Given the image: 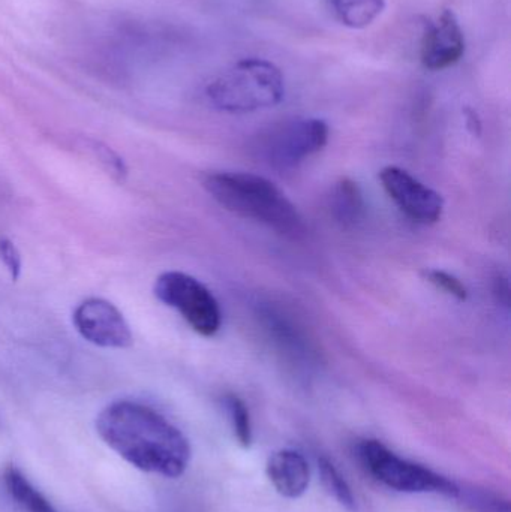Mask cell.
Listing matches in <instances>:
<instances>
[{
    "instance_id": "obj_1",
    "label": "cell",
    "mask_w": 511,
    "mask_h": 512,
    "mask_svg": "<svg viewBox=\"0 0 511 512\" xmlns=\"http://www.w3.org/2000/svg\"><path fill=\"white\" fill-rule=\"evenodd\" d=\"M96 432L114 453L147 474L179 478L191 462L186 436L144 403H111L96 418Z\"/></svg>"
},
{
    "instance_id": "obj_2",
    "label": "cell",
    "mask_w": 511,
    "mask_h": 512,
    "mask_svg": "<svg viewBox=\"0 0 511 512\" xmlns=\"http://www.w3.org/2000/svg\"><path fill=\"white\" fill-rule=\"evenodd\" d=\"M203 186L216 203L240 218L252 219L291 239L305 231L302 216L270 180L249 173H212Z\"/></svg>"
},
{
    "instance_id": "obj_3",
    "label": "cell",
    "mask_w": 511,
    "mask_h": 512,
    "mask_svg": "<svg viewBox=\"0 0 511 512\" xmlns=\"http://www.w3.org/2000/svg\"><path fill=\"white\" fill-rule=\"evenodd\" d=\"M216 110L225 113H254L281 104L285 80L275 63L243 59L216 77L206 89Z\"/></svg>"
},
{
    "instance_id": "obj_4",
    "label": "cell",
    "mask_w": 511,
    "mask_h": 512,
    "mask_svg": "<svg viewBox=\"0 0 511 512\" xmlns=\"http://www.w3.org/2000/svg\"><path fill=\"white\" fill-rule=\"evenodd\" d=\"M356 456L363 469L378 483L402 493H435L447 498H459L461 490L449 478L402 459L378 441H360Z\"/></svg>"
},
{
    "instance_id": "obj_5",
    "label": "cell",
    "mask_w": 511,
    "mask_h": 512,
    "mask_svg": "<svg viewBox=\"0 0 511 512\" xmlns=\"http://www.w3.org/2000/svg\"><path fill=\"white\" fill-rule=\"evenodd\" d=\"M153 294L165 306L177 310L195 333L212 337L221 328L218 300L200 280L182 271H165L153 285Z\"/></svg>"
},
{
    "instance_id": "obj_6",
    "label": "cell",
    "mask_w": 511,
    "mask_h": 512,
    "mask_svg": "<svg viewBox=\"0 0 511 512\" xmlns=\"http://www.w3.org/2000/svg\"><path fill=\"white\" fill-rule=\"evenodd\" d=\"M329 126L321 119L282 123L260 137L258 152L278 170H291L326 147Z\"/></svg>"
},
{
    "instance_id": "obj_7",
    "label": "cell",
    "mask_w": 511,
    "mask_h": 512,
    "mask_svg": "<svg viewBox=\"0 0 511 512\" xmlns=\"http://www.w3.org/2000/svg\"><path fill=\"white\" fill-rule=\"evenodd\" d=\"M72 324L86 342L104 349H126L134 343L131 327L111 301L92 297L72 313Z\"/></svg>"
},
{
    "instance_id": "obj_8",
    "label": "cell",
    "mask_w": 511,
    "mask_h": 512,
    "mask_svg": "<svg viewBox=\"0 0 511 512\" xmlns=\"http://www.w3.org/2000/svg\"><path fill=\"white\" fill-rule=\"evenodd\" d=\"M380 180L384 191L405 216L423 225L440 221L444 210L443 198L408 171L386 167L380 173Z\"/></svg>"
},
{
    "instance_id": "obj_9",
    "label": "cell",
    "mask_w": 511,
    "mask_h": 512,
    "mask_svg": "<svg viewBox=\"0 0 511 512\" xmlns=\"http://www.w3.org/2000/svg\"><path fill=\"white\" fill-rule=\"evenodd\" d=\"M465 54V36L455 12L446 9L429 24L422 41L420 60L429 71H443L456 65Z\"/></svg>"
},
{
    "instance_id": "obj_10",
    "label": "cell",
    "mask_w": 511,
    "mask_h": 512,
    "mask_svg": "<svg viewBox=\"0 0 511 512\" xmlns=\"http://www.w3.org/2000/svg\"><path fill=\"white\" fill-rule=\"evenodd\" d=\"M267 477L279 495L297 499L305 495L311 483V469L302 454L294 450H281L267 462Z\"/></svg>"
},
{
    "instance_id": "obj_11",
    "label": "cell",
    "mask_w": 511,
    "mask_h": 512,
    "mask_svg": "<svg viewBox=\"0 0 511 512\" xmlns=\"http://www.w3.org/2000/svg\"><path fill=\"white\" fill-rule=\"evenodd\" d=\"M264 327L272 336L273 342L279 346L281 351L287 352L291 358H311V343L303 337L302 331L297 325L288 321L285 315L275 312V310H264L263 316Z\"/></svg>"
},
{
    "instance_id": "obj_12",
    "label": "cell",
    "mask_w": 511,
    "mask_h": 512,
    "mask_svg": "<svg viewBox=\"0 0 511 512\" xmlns=\"http://www.w3.org/2000/svg\"><path fill=\"white\" fill-rule=\"evenodd\" d=\"M3 486L9 498L23 512H59L50 501L30 483L29 478L15 468L8 466L2 475Z\"/></svg>"
},
{
    "instance_id": "obj_13",
    "label": "cell",
    "mask_w": 511,
    "mask_h": 512,
    "mask_svg": "<svg viewBox=\"0 0 511 512\" xmlns=\"http://www.w3.org/2000/svg\"><path fill=\"white\" fill-rule=\"evenodd\" d=\"M330 209L333 218L342 227L350 228L359 224L365 216V200L359 185L348 177L339 180L332 189Z\"/></svg>"
},
{
    "instance_id": "obj_14",
    "label": "cell",
    "mask_w": 511,
    "mask_h": 512,
    "mask_svg": "<svg viewBox=\"0 0 511 512\" xmlns=\"http://www.w3.org/2000/svg\"><path fill=\"white\" fill-rule=\"evenodd\" d=\"M336 20L350 29L371 26L386 8L384 0H326Z\"/></svg>"
},
{
    "instance_id": "obj_15",
    "label": "cell",
    "mask_w": 511,
    "mask_h": 512,
    "mask_svg": "<svg viewBox=\"0 0 511 512\" xmlns=\"http://www.w3.org/2000/svg\"><path fill=\"white\" fill-rule=\"evenodd\" d=\"M318 471H320L321 481H323V486L326 487L329 495H332L348 511H356V498H354L351 487L348 486L347 481L342 477L341 472L336 469V466L326 457H321V459H318Z\"/></svg>"
},
{
    "instance_id": "obj_16",
    "label": "cell",
    "mask_w": 511,
    "mask_h": 512,
    "mask_svg": "<svg viewBox=\"0 0 511 512\" xmlns=\"http://www.w3.org/2000/svg\"><path fill=\"white\" fill-rule=\"evenodd\" d=\"M225 411L230 417L231 427H233L234 438L237 439L243 448H249L252 444V424L251 415H249L248 406L236 394H227L222 399Z\"/></svg>"
},
{
    "instance_id": "obj_17",
    "label": "cell",
    "mask_w": 511,
    "mask_h": 512,
    "mask_svg": "<svg viewBox=\"0 0 511 512\" xmlns=\"http://www.w3.org/2000/svg\"><path fill=\"white\" fill-rule=\"evenodd\" d=\"M425 274L426 279H428L435 288L452 295L456 300L467 301V286H465L458 277L443 270H428Z\"/></svg>"
},
{
    "instance_id": "obj_18",
    "label": "cell",
    "mask_w": 511,
    "mask_h": 512,
    "mask_svg": "<svg viewBox=\"0 0 511 512\" xmlns=\"http://www.w3.org/2000/svg\"><path fill=\"white\" fill-rule=\"evenodd\" d=\"M0 261L5 265L11 279L18 280L21 276V268H23V259H21L20 251L17 246L9 239H0Z\"/></svg>"
},
{
    "instance_id": "obj_19",
    "label": "cell",
    "mask_w": 511,
    "mask_h": 512,
    "mask_svg": "<svg viewBox=\"0 0 511 512\" xmlns=\"http://www.w3.org/2000/svg\"><path fill=\"white\" fill-rule=\"evenodd\" d=\"M474 512H511L509 502L491 493L476 492L468 498Z\"/></svg>"
},
{
    "instance_id": "obj_20",
    "label": "cell",
    "mask_w": 511,
    "mask_h": 512,
    "mask_svg": "<svg viewBox=\"0 0 511 512\" xmlns=\"http://www.w3.org/2000/svg\"><path fill=\"white\" fill-rule=\"evenodd\" d=\"M95 152L98 153V158L101 159L102 164L107 167V170L116 177L117 180H123L128 174L125 162L119 155L108 149V147H101L99 144L95 146Z\"/></svg>"
},
{
    "instance_id": "obj_21",
    "label": "cell",
    "mask_w": 511,
    "mask_h": 512,
    "mask_svg": "<svg viewBox=\"0 0 511 512\" xmlns=\"http://www.w3.org/2000/svg\"><path fill=\"white\" fill-rule=\"evenodd\" d=\"M494 295L498 303L503 304L504 307H510V285L507 277L500 276L495 280Z\"/></svg>"
},
{
    "instance_id": "obj_22",
    "label": "cell",
    "mask_w": 511,
    "mask_h": 512,
    "mask_svg": "<svg viewBox=\"0 0 511 512\" xmlns=\"http://www.w3.org/2000/svg\"><path fill=\"white\" fill-rule=\"evenodd\" d=\"M465 114H467V123L468 128L471 129V131L474 132V134H479L480 129H482V125H480L479 116H477L476 113H474L473 110H465Z\"/></svg>"
}]
</instances>
